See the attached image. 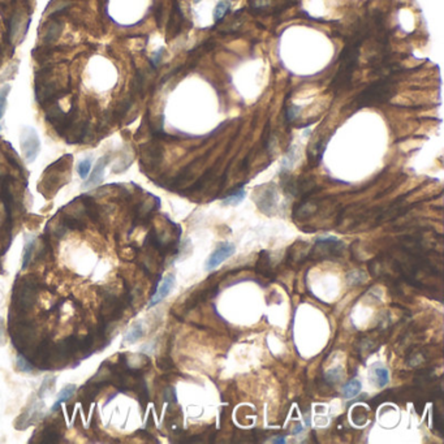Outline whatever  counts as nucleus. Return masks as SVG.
Segmentation results:
<instances>
[{
	"mask_svg": "<svg viewBox=\"0 0 444 444\" xmlns=\"http://www.w3.org/2000/svg\"><path fill=\"white\" fill-rule=\"evenodd\" d=\"M234 251H236V246L230 242H222L218 245L217 249L211 253L209 259L206 260V264H205L206 271H213L219 267L224 260H227L228 258L233 255Z\"/></svg>",
	"mask_w": 444,
	"mask_h": 444,
	"instance_id": "f03ea898",
	"label": "nucleus"
},
{
	"mask_svg": "<svg viewBox=\"0 0 444 444\" xmlns=\"http://www.w3.org/2000/svg\"><path fill=\"white\" fill-rule=\"evenodd\" d=\"M145 335V330H144V324L141 323V322H137V323H134L132 326L129 331L127 332L125 335V341L129 343V344H133V343H137L138 340H141Z\"/></svg>",
	"mask_w": 444,
	"mask_h": 444,
	"instance_id": "9b49d317",
	"label": "nucleus"
},
{
	"mask_svg": "<svg viewBox=\"0 0 444 444\" xmlns=\"http://www.w3.org/2000/svg\"><path fill=\"white\" fill-rule=\"evenodd\" d=\"M227 1H229V0H227Z\"/></svg>",
	"mask_w": 444,
	"mask_h": 444,
	"instance_id": "a878e982",
	"label": "nucleus"
},
{
	"mask_svg": "<svg viewBox=\"0 0 444 444\" xmlns=\"http://www.w3.org/2000/svg\"><path fill=\"white\" fill-rule=\"evenodd\" d=\"M76 390H77L76 384H67V386L57 394L56 401H55V404L52 405V408H51V412H56L61 404L67 403V401L73 396Z\"/></svg>",
	"mask_w": 444,
	"mask_h": 444,
	"instance_id": "1a4fd4ad",
	"label": "nucleus"
},
{
	"mask_svg": "<svg viewBox=\"0 0 444 444\" xmlns=\"http://www.w3.org/2000/svg\"><path fill=\"white\" fill-rule=\"evenodd\" d=\"M91 163H93L91 158H86V159H82L80 163L77 164V172H78V175H80L81 179L86 180L87 176H89V174H90Z\"/></svg>",
	"mask_w": 444,
	"mask_h": 444,
	"instance_id": "4468645a",
	"label": "nucleus"
},
{
	"mask_svg": "<svg viewBox=\"0 0 444 444\" xmlns=\"http://www.w3.org/2000/svg\"><path fill=\"white\" fill-rule=\"evenodd\" d=\"M9 91H10L9 85H4V86H1V89H0V120H1V117H3L4 112H5V108H7V100H8V95H9Z\"/></svg>",
	"mask_w": 444,
	"mask_h": 444,
	"instance_id": "dca6fc26",
	"label": "nucleus"
},
{
	"mask_svg": "<svg viewBox=\"0 0 444 444\" xmlns=\"http://www.w3.org/2000/svg\"><path fill=\"white\" fill-rule=\"evenodd\" d=\"M16 366L18 369V371L21 373H31L34 370L33 365L26 360V358L23 357V356H18L16 358Z\"/></svg>",
	"mask_w": 444,
	"mask_h": 444,
	"instance_id": "aec40b11",
	"label": "nucleus"
},
{
	"mask_svg": "<svg viewBox=\"0 0 444 444\" xmlns=\"http://www.w3.org/2000/svg\"><path fill=\"white\" fill-rule=\"evenodd\" d=\"M272 443L284 444V443H285V438L281 437V435H280V437H276V438H275V439H274V441H272Z\"/></svg>",
	"mask_w": 444,
	"mask_h": 444,
	"instance_id": "b1692460",
	"label": "nucleus"
},
{
	"mask_svg": "<svg viewBox=\"0 0 444 444\" xmlns=\"http://www.w3.org/2000/svg\"><path fill=\"white\" fill-rule=\"evenodd\" d=\"M108 163V158L107 157H102L100 159H98V162L95 163V167H94L93 172H91L90 177L87 179L86 181L84 183L82 188L84 189H89V188H95L103 181V177H104V168L107 166Z\"/></svg>",
	"mask_w": 444,
	"mask_h": 444,
	"instance_id": "20e7f679",
	"label": "nucleus"
},
{
	"mask_svg": "<svg viewBox=\"0 0 444 444\" xmlns=\"http://www.w3.org/2000/svg\"><path fill=\"white\" fill-rule=\"evenodd\" d=\"M300 111L301 107H297V106H291V107H288V117H289V119H294V117L300 114Z\"/></svg>",
	"mask_w": 444,
	"mask_h": 444,
	"instance_id": "4be33fe9",
	"label": "nucleus"
},
{
	"mask_svg": "<svg viewBox=\"0 0 444 444\" xmlns=\"http://www.w3.org/2000/svg\"><path fill=\"white\" fill-rule=\"evenodd\" d=\"M55 382H56V378H46V379H44L43 381V383H42V386H40V388H39V392H38V398H44V395L47 394V392H51V391H54L55 390Z\"/></svg>",
	"mask_w": 444,
	"mask_h": 444,
	"instance_id": "a211bd4d",
	"label": "nucleus"
},
{
	"mask_svg": "<svg viewBox=\"0 0 444 444\" xmlns=\"http://www.w3.org/2000/svg\"><path fill=\"white\" fill-rule=\"evenodd\" d=\"M370 379L374 382V384L378 388H383L384 386H387L388 382H390V371L386 366L381 364L374 365L371 368L370 373Z\"/></svg>",
	"mask_w": 444,
	"mask_h": 444,
	"instance_id": "0eeeda50",
	"label": "nucleus"
},
{
	"mask_svg": "<svg viewBox=\"0 0 444 444\" xmlns=\"http://www.w3.org/2000/svg\"><path fill=\"white\" fill-rule=\"evenodd\" d=\"M296 162V150L293 147H291V150L288 151L287 155L284 157L283 163H281V171H289L292 168V166Z\"/></svg>",
	"mask_w": 444,
	"mask_h": 444,
	"instance_id": "6ab92c4d",
	"label": "nucleus"
},
{
	"mask_svg": "<svg viewBox=\"0 0 444 444\" xmlns=\"http://www.w3.org/2000/svg\"><path fill=\"white\" fill-rule=\"evenodd\" d=\"M175 281H176V276H175V274H168L167 276L164 277L162 284L159 285V288L154 292L153 297H151L150 300V304H149V306L147 307L150 309V307L155 306V305H158L159 302H162L164 298L167 297L168 294L171 293V291L174 289Z\"/></svg>",
	"mask_w": 444,
	"mask_h": 444,
	"instance_id": "7ed1b4c3",
	"label": "nucleus"
},
{
	"mask_svg": "<svg viewBox=\"0 0 444 444\" xmlns=\"http://www.w3.org/2000/svg\"><path fill=\"white\" fill-rule=\"evenodd\" d=\"M40 409H42V404H34L25 413L21 414L20 418L16 422L17 430H23V429H26L27 426H30L37 421L40 416Z\"/></svg>",
	"mask_w": 444,
	"mask_h": 444,
	"instance_id": "423d86ee",
	"label": "nucleus"
},
{
	"mask_svg": "<svg viewBox=\"0 0 444 444\" xmlns=\"http://www.w3.org/2000/svg\"><path fill=\"white\" fill-rule=\"evenodd\" d=\"M61 33V25H59L57 22H52L51 26L47 29L46 35H44V40L47 42H52V40H56L57 37L60 35Z\"/></svg>",
	"mask_w": 444,
	"mask_h": 444,
	"instance_id": "f3484780",
	"label": "nucleus"
},
{
	"mask_svg": "<svg viewBox=\"0 0 444 444\" xmlns=\"http://www.w3.org/2000/svg\"><path fill=\"white\" fill-rule=\"evenodd\" d=\"M34 246H35V240H34V238L26 240L22 251V270H26L29 263H30L31 258H33Z\"/></svg>",
	"mask_w": 444,
	"mask_h": 444,
	"instance_id": "ddd939ff",
	"label": "nucleus"
},
{
	"mask_svg": "<svg viewBox=\"0 0 444 444\" xmlns=\"http://www.w3.org/2000/svg\"><path fill=\"white\" fill-rule=\"evenodd\" d=\"M37 433H40V443H56L59 442L61 438V433L59 430V428L56 426H44L43 430L42 431H37Z\"/></svg>",
	"mask_w": 444,
	"mask_h": 444,
	"instance_id": "6e6552de",
	"label": "nucleus"
},
{
	"mask_svg": "<svg viewBox=\"0 0 444 444\" xmlns=\"http://www.w3.org/2000/svg\"><path fill=\"white\" fill-rule=\"evenodd\" d=\"M245 197H246V191H245L244 188H240V189L234 191L232 194H229L228 197L224 198L223 205H225V206H237V205H240L245 200Z\"/></svg>",
	"mask_w": 444,
	"mask_h": 444,
	"instance_id": "f8f14e48",
	"label": "nucleus"
},
{
	"mask_svg": "<svg viewBox=\"0 0 444 444\" xmlns=\"http://www.w3.org/2000/svg\"><path fill=\"white\" fill-rule=\"evenodd\" d=\"M20 144L21 149H22V155L26 163H31V162L35 161V158L38 157V154L40 151V141L34 128H23L22 132H21Z\"/></svg>",
	"mask_w": 444,
	"mask_h": 444,
	"instance_id": "f257e3e1",
	"label": "nucleus"
},
{
	"mask_svg": "<svg viewBox=\"0 0 444 444\" xmlns=\"http://www.w3.org/2000/svg\"><path fill=\"white\" fill-rule=\"evenodd\" d=\"M326 378H327V381L330 382V383H334V382L339 381V379L341 378L340 369L336 368V369H332V370H330L327 373V375H326Z\"/></svg>",
	"mask_w": 444,
	"mask_h": 444,
	"instance_id": "412c9836",
	"label": "nucleus"
},
{
	"mask_svg": "<svg viewBox=\"0 0 444 444\" xmlns=\"http://www.w3.org/2000/svg\"><path fill=\"white\" fill-rule=\"evenodd\" d=\"M229 7H230L229 1H227V0H221V1L217 4V7H215V9H214L215 21L222 20V18L225 16V13L228 12Z\"/></svg>",
	"mask_w": 444,
	"mask_h": 444,
	"instance_id": "2eb2a0df",
	"label": "nucleus"
},
{
	"mask_svg": "<svg viewBox=\"0 0 444 444\" xmlns=\"http://www.w3.org/2000/svg\"><path fill=\"white\" fill-rule=\"evenodd\" d=\"M201 0H194V3H200Z\"/></svg>",
	"mask_w": 444,
	"mask_h": 444,
	"instance_id": "393cba45",
	"label": "nucleus"
},
{
	"mask_svg": "<svg viewBox=\"0 0 444 444\" xmlns=\"http://www.w3.org/2000/svg\"><path fill=\"white\" fill-rule=\"evenodd\" d=\"M162 54H163V48H159V50H158L157 52H155V54H154V56H153V63L155 64V65H157V64H159V61H161V59H162Z\"/></svg>",
	"mask_w": 444,
	"mask_h": 444,
	"instance_id": "5701e85b",
	"label": "nucleus"
},
{
	"mask_svg": "<svg viewBox=\"0 0 444 444\" xmlns=\"http://www.w3.org/2000/svg\"><path fill=\"white\" fill-rule=\"evenodd\" d=\"M361 390H362V383H361V381H358V379H352V381H349L347 384L343 386L341 392H343V396H344L345 399H353L360 394Z\"/></svg>",
	"mask_w": 444,
	"mask_h": 444,
	"instance_id": "9d476101",
	"label": "nucleus"
},
{
	"mask_svg": "<svg viewBox=\"0 0 444 444\" xmlns=\"http://www.w3.org/2000/svg\"><path fill=\"white\" fill-rule=\"evenodd\" d=\"M255 204L258 205V207L263 211L264 214H271V211L275 210L277 204L276 192L274 189L267 188L263 193L260 194L259 197L255 198Z\"/></svg>",
	"mask_w": 444,
	"mask_h": 444,
	"instance_id": "39448f33",
	"label": "nucleus"
}]
</instances>
